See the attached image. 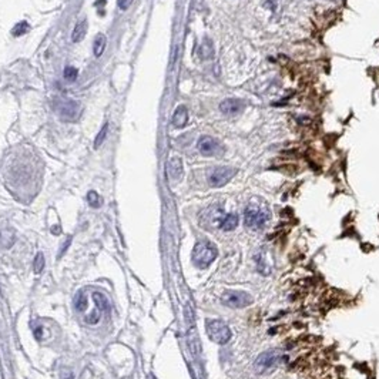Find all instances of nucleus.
Masks as SVG:
<instances>
[{"instance_id":"1","label":"nucleus","mask_w":379,"mask_h":379,"mask_svg":"<svg viewBox=\"0 0 379 379\" xmlns=\"http://www.w3.org/2000/svg\"><path fill=\"white\" fill-rule=\"evenodd\" d=\"M271 218V211L268 205L262 201H251L245 208L244 222L251 230H260Z\"/></svg>"},{"instance_id":"2","label":"nucleus","mask_w":379,"mask_h":379,"mask_svg":"<svg viewBox=\"0 0 379 379\" xmlns=\"http://www.w3.org/2000/svg\"><path fill=\"white\" fill-rule=\"evenodd\" d=\"M217 258V248L210 241L197 243L193 250V262L200 268H207Z\"/></svg>"},{"instance_id":"3","label":"nucleus","mask_w":379,"mask_h":379,"mask_svg":"<svg viewBox=\"0 0 379 379\" xmlns=\"http://www.w3.org/2000/svg\"><path fill=\"white\" fill-rule=\"evenodd\" d=\"M205 329H207V334L208 337L217 342L219 345H224L227 344L231 338V329L228 328V325L225 322L218 320H210L207 321V325H205Z\"/></svg>"},{"instance_id":"4","label":"nucleus","mask_w":379,"mask_h":379,"mask_svg":"<svg viewBox=\"0 0 379 379\" xmlns=\"http://www.w3.org/2000/svg\"><path fill=\"white\" fill-rule=\"evenodd\" d=\"M221 301L230 308H245L253 302V296L245 291H227Z\"/></svg>"},{"instance_id":"5","label":"nucleus","mask_w":379,"mask_h":379,"mask_svg":"<svg viewBox=\"0 0 379 379\" xmlns=\"http://www.w3.org/2000/svg\"><path fill=\"white\" fill-rule=\"evenodd\" d=\"M281 359V356L277 351H267V352H262L254 362V369L257 373H265L270 369H272L278 361Z\"/></svg>"},{"instance_id":"6","label":"nucleus","mask_w":379,"mask_h":379,"mask_svg":"<svg viewBox=\"0 0 379 379\" xmlns=\"http://www.w3.org/2000/svg\"><path fill=\"white\" fill-rule=\"evenodd\" d=\"M237 170L231 167H218L214 169L208 176V181L212 187H222L236 176Z\"/></svg>"},{"instance_id":"7","label":"nucleus","mask_w":379,"mask_h":379,"mask_svg":"<svg viewBox=\"0 0 379 379\" xmlns=\"http://www.w3.org/2000/svg\"><path fill=\"white\" fill-rule=\"evenodd\" d=\"M198 150L202 156H218L222 153V145L210 135H204L198 140Z\"/></svg>"},{"instance_id":"8","label":"nucleus","mask_w":379,"mask_h":379,"mask_svg":"<svg viewBox=\"0 0 379 379\" xmlns=\"http://www.w3.org/2000/svg\"><path fill=\"white\" fill-rule=\"evenodd\" d=\"M219 110L227 116H237L244 110V103L238 99H227L219 104Z\"/></svg>"},{"instance_id":"9","label":"nucleus","mask_w":379,"mask_h":379,"mask_svg":"<svg viewBox=\"0 0 379 379\" xmlns=\"http://www.w3.org/2000/svg\"><path fill=\"white\" fill-rule=\"evenodd\" d=\"M188 121V111H187L186 106H178L174 116H173V124L176 128H181L184 127Z\"/></svg>"},{"instance_id":"10","label":"nucleus","mask_w":379,"mask_h":379,"mask_svg":"<svg viewBox=\"0 0 379 379\" xmlns=\"http://www.w3.org/2000/svg\"><path fill=\"white\" fill-rule=\"evenodd\" d=\"M169 174L173 180H178L183 174V163L178 157H173L169 163Z\"/></svg>"},{"instance_id":"11","label":"nucleus","mask_w":379,"mask_h":379,"mask_svg":"<svg viewBox=\"0 0 379 379\" xmlns=\"http://www.w3.org/2000/svg\"><path fill=\"white\" fill-rule=\"evenodd\" d=\"M218 225L219 228L224 230V231H233V230H236L237 225H238V215H236V214H228V215L221 218Z\"/></svg>"},{"instance_id":"12","label":"nucleus","mask_w":379,"mask_h":379,"mask_svg":"<svg viewBox=\"0 0 379 379\" xmlns=\"http://www.w3.org/2000/svg\"><path fill=\"white\" fill-rule=\"evenodd\" d=\"M86 33H87V20H82V22H79L74 27V30H73V36H71V39H73V42L79 43L82 42L83 39H85Z\"/></svg>"},{"instance_id":"13","label":"nucleus","mask_w":379,"mask_h":379,"mask_svg":"<svg viewBox=\"0 0 379 379\" xmlns=\"http://www.w3.org/2000/svg\"><path fill=\"white\" fill-rule=\"evenodd\" d=\"M106 42H107V39H106V36L103 33L97 34L96 36V39H94V44H93V51H94V56H101L103 54V51L106 49Z\"/></svg>"},{"instance_id":"14","label":"nucleus","mask_w":379,"mask_h":379,"mask_svg":"<svg viewBox=\"0 0 379 379\" xmlns=\"http://www.w3.org/2000/svg\"><path fill=\"white\" fill-rule=\"evenodd\" d=\"M74 307H76V310L79 312H83L87 310V294H86V291H82V292L77 294L76 299H74Z\"/></svg>"},{"instance_id":"15","label":"nucleus","mask_w":379,"mask_h":379,"mask_svg":"<svg viewBox=\"0 0 379 379\" xmlns=\"http://www.w3.org/2000/svg\"><path fill=\"white\" fill-rule=\"evenodd\" d=\"M29 30H30V25L23 20V22H19V23L12 29V34H13L15 37H19V36H23V34L29 33Z\"/></svg>"},{"instance_id":"16","label":"nucleus","mask_w":379,"mask_h":379,"mask_svg":"<svg viewBox=\"0 0 379 379\" xmlns=\"http://www.w3.org/2000/svg\"><path fill=\"white\" fill-rule=\"evenodd\" d=\"M214 54V49H212V44L208 39H205L204 43L201 44V49H200V56L202 59H211Z\"/></svg>"},{"instance_id":"17","label":"nucleus","mask_w":379,"mask_h":379,"mask_svg":"<svg viewBox=\"0 0 379 379\" xmlns=\"http://www.w3.org/2000/svg\"><path fill=\"white\" fill-rule=\"evenodd\" d=\"M93 299L100 311H104V310L107 308V299H106V296L101 295L100 292H93Z\"/></svg>"},{"instance_id":"18","label":"nucleus","mask_w":379,"mask_h":379,"mask_svg":"<svg viewBox=\"0 0 379 379\" xmlns=\"http://www.w3.org/2000/svg\"><path fill=\"white\" fill-rule=\"evenodd\" d=\"M87 200H89V204L93 207V208H99L101 204V198L99 194L96 193V191H90L89 195H87Z\"/></svg>"},{"instance_id":"19","label":"nucleus","mask_w":379,"mask_h":379,"mask_svg":"<svg viewBox=\"0 0 379 379\" xmlns=\"http://www.w3.org/2000/svg\"><path fill=\"white\" fill-rule=\"evenodd\" d=\"M107 131H109V124H104L103 128L100 130V133L96 137V141H94V147H96V148H99L101 145V143L104 141V138H106V135H107Z\"/></svg>"},{"instance_id":"20","label":"nucleus","mask_w":379,"mask_h":379,"mask_svg":"<svg viewBox=\"0 0 379 379\" xmlns=\"http://www.w3.org/2000/svg\"><path fill=\"white\" fill-rule=\"evenodd\" d=\"M73 114V117H76L77 116V104L74 103V101H70V103H67L63 109H61V114L64 116V114Z\"/></svg>"},{"instance_id":"21","label":"nucleus","mask_w":379,"mask_h":379,"mask_svg":"<svg viewBox=\"0 0 379 379\" xmlns=\"http://www.w3.org/2000/svg\"><path fill=\"white\" fill-rule=\"evenodd\" d=\"M77 74H79V70L76 67L68 66V67L64 68V79L68 80V82H74L77 79Z\"/></svg>"},{"instance_id":"22","label":"nucleus","mask_w":379,"mask_h":379,"mask_svg":"<svg viewBox=\"0 0 379 379\" xmlns=\"http://www.w3.org/2000/svg\"><path fill=\"white\" fill-rule=\"evenodd\" d=\"M34 267V272H42L43 270V267H44V257H43V254L42 253H39L37 255H36V258H34V264H33Z\"/></svg>"},{"instance_id":"23","label":"nucleus","mask_w":379,"mask_h":379,"mask_svg":"<svg viewBox=\"0 0 379 379\" xmlns=\"http://www.w3.org/2000/svg\"><path fill=\"white\" fill-rule=\"evenodd\" d=\"M134 0H118V8L121 9V10H127V9L131 6Z\"/></svg>"},{"instance_id":"24","label":"nucleus","mask_w":379,"mask_h":379,"mask_svg":"<svg viewBox=\"0 0 379 379\" xmlns=\"http://www.w3.org/2000/svg\"><path fill=\"white\" fill-rule=\"evenodd\" d=\"M150 379H154V378H153V376H150Z\"/></svg>"}]
</instances>
